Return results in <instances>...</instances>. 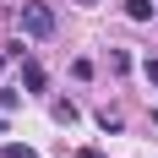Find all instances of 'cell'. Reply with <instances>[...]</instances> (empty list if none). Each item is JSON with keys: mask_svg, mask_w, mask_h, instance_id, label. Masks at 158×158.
<instances>
[{"mask_svg": "<svg viewBox=\"0 0 158 158\" xmlns=\"http://www.w3.org/2000/svg\"><path fill=\"white\" fill-rule=\"evenodd\" d=\"M6 158H38L33 147H6Z\"/></svg>", "mask_w": 158, "mask_h": 158, "instance_id": "obj_5", "label": "cell"}, {"mask_svg": "<svg viewBox=\"0 0 158 158\" xmlns=\"http://www.w3.org/2000/svg\"><path fill=\"white\" fill-rule=\"evenodd\" d=\"M55 120H60V126H71V120H77V104H71V98H60V104H55Z\"/></svg>", "mask_w": 158, "mask_h": 158, "instance_id": "obj_3", "label": "cell"}, {"mask_svg": "<svg viewBox=\"0 0 158 158\" xmlns=\"http://www.w3.org/2000/svg\"><path fill=\"white\" fill-rule=\"evenodd\" d=\"M126 11L136 16V22H147V16H153V0H126Z\"/></svg>", "mask_w": 158, "mask_h": 158, "instance_id": "obj_4", "label": "cell"}, {"mask_svg": "<svg viewBox=\"0 0 158 158\" xmlns=\"http://www.w3.org/2000/svg\"><path fill=\"white\" fill-rule=\"evenodd\" d=\"M22 82H27L33 93H44V65H33V60H27V65H22Z\"/></svg>", "mask_w": 158, "mask_h": 158, "instance_id": "obj_2", "label": "cell"}, {"mask_svg": "<svg viewBox=\"0 0 158 158\" xmlns=\"http://www.w3.org/2000/svg\"><path fill=\"white\" fill-rule=\"evenodd\" d=\"M22 33L49 38V33H55V11H49V6H38V0H33V6H22Z\"/></svg>", "mask_w": 158, "mask_h": 158, "instance_id": "obj_1", "label": "cell"}, {"mask_svg": "<svg viewBox=\"0 0 158 158\" xmlns=\"http://www.w3.org/2000/svg\"><path fill=\"white\" fill-rule=\"evenodd\" d=\"M82 6H93V0H82Z\"/></svg>", "mask_w": 158, "mask_h": 158, "instance_id": "obj_8", "label": "cell"}, {"mask_svg": "<svg viewBox=\"0 0 158 158\" xmlns=\"http://www.w3.org/2000/svg\"><path fill=\"white\" fill-rule=\"evenodd\" d=\"M77 158H104V153H98V147H82V153H77Z\"/></svg>", "mask_w": 158, "mask_h": 158, "instance_id": "obj_7", "label": "cell"}, {"mask_svg": "<svg viewBox=\"0 0 158 158\" xmlns=\"http://www.w3.org/2000/svg\"><path fill=\"white\" fill-rule=\"evenodd\" d=\"M147 82H153V87H158V60H147Z\"/></svg>", "mask_w": 158, "mask_h": 158, "instance_id": "obj_6", "label": "cell"}]
</instances>
